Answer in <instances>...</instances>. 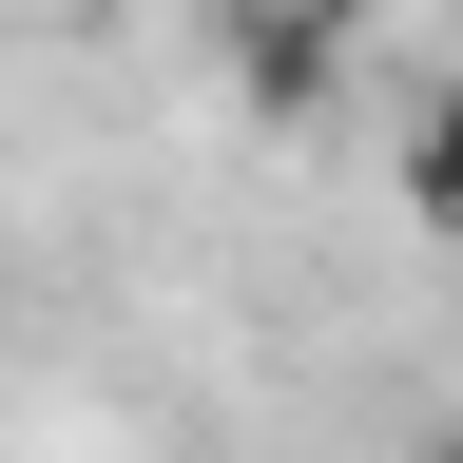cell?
Instances as JSON below:
<instances>
[{"label":"cell","instance_id":"cell-1","mask_svg":"<svg viewBox=\"0 0 463 463\" xmlns=\"http://www.w3.org/2000/svg\"><path fill=\"white\" fill-rule=\"evenodd\" d=\"M232 58H251V97H270V116H309V97H328V58H347V20H232Z\"/></svg>","mask_w":463,"mask_h":463},{"label":"cell","instance_id":"cell-2","mask_svg":"<svg viewBox=\"0 0 463 463\" xmlns=\"http://www.w3.org/2000/svg\"><path fill=\"white\" fill-rule=\"evenodd\" d=\"M405 213L463 232V78H425V116H405Z\"/></svg>","mask_w":463,"mask_h":463},{"label":"cell","instance_id":"cell-3","mask_svg":"<svg viewBox=\"0 0 463 463\" xmlns=\"http://www.w3.org/2000/svg\"><path fill=\"white\" fill-rule=\"evenodd\" d=\"M232 20H367V0H232Z\"/></svg>","mask_w":463,"mask_h":463},{"label":"cell","instance_id":"cell-4","mask_svg":"<svg viewBox=\"0 0 463 463\" xmlns=\"http://www.w3.org/2000/svg\"><path fill=\"white\" fill-rule=\"evenodd\" d=\"M405 463H463V444H405Z\"/></svg>","mask_w":463,"mask_h":463}]
</instances>
